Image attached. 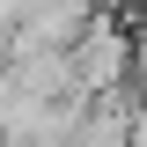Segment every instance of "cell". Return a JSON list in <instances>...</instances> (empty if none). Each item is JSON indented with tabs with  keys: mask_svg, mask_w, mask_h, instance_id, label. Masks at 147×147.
Instances as JSON below:
<instances>
[{
	"mask_svg": "<svg viewBox=\"0 0 147 147\" xmlns=\"http://www.w3.org/2000/svg\"><path fill=\"white\" fill-rule=\"evenodd\" d=\"M74 81H81V96H110V88H132V37L125 22H103L88 15V30L74 37Z\"/></svg>",
	"mask_w": 147,
	"mask_h": 147,
	"instance_id": "cell-1",
	"label": "cell"
},
{
	"mask_svg": "<svg viewBox=\"0 0 147 147\" xmlns=\"http://www.w3.org/2000/svg\"><path fill=\"white\" fill-rule=\"evenodd\" d=\"M7 88L30 96V103H74L81 81H74V59H66V52H30V59L7 66Z\"/></svg>",
	"mask_w": 147,
	"mask_h": 147,
	"instance_id": "cell-2",
	"label": "cell"
}]
</instances>
